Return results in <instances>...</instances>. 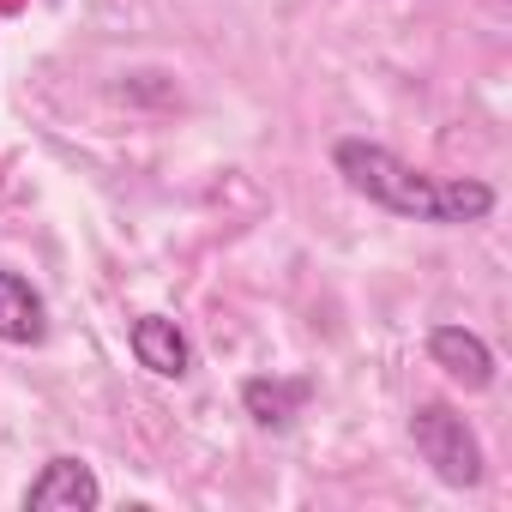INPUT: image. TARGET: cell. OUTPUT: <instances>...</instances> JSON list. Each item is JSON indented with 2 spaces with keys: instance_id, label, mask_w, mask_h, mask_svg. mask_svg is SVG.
Here are the masks:
<instances>
[{
  "instance_id": "cell-1",
  "label": "cell",
  "mask_w": 512,
  "mask_h": 512,
  "mask_svg": "<svg viewBox=\"0 0 512 512\" xmlns=\"http://www.w3.org/2000/svg\"><path fill=\"white\" fill-rule=\"evenodd\" d=\"M338 169H344V181L356 193H368L374 205H386L398 217H416V223H476V217L494 211V193L482 181H434V175H416L386 145L344 139L338 145Z\"/></svg>"
},
{
  "instance_id": "cell-2",
  "label": "cell",
  "mask_w": 512,
  "mask_h": 512,
  "mask_svg": "<svg viewBox=\"0 0 512 512\" xmlns=\"http://www.w3.org/2000/svg\"><path fill=\"white\" fill-rule=\"evenodd\" d=\"M410 434H416V452L434 464L440 482H452V488H476L482 482V446H476L470 422L452 404H422L410 416Z\"/></svg>"
},
{
  "instance_id": "cell-3",
  "label": "cell",
  "mask_w": 512,
  "mask_h": 512,
  "mask_svg": "<svg viewBox=\"0 0 512 512\" xmlns=\"http://www.w3.org/2000/svg\"><path fill=\"white\" fill-rule=\"evenodd\" d=\"M103 500V488H97V476L79 464V458H55L31 488H25V506L31 512H91Z\"/></svg>"
},
{
  "instance_id": "cell-4",
  "label": "cell",
  "mask_w": 512,
  "mask_h": 512,
  "mask_svg": "<svg viewBox=\"0 0 512 512\" xmlns=\"http://www.w3.org/2000/svg\"><path fill=\"white\" fill-rule=\"evenodd\" d=\"M428 356H434L452 380H464L470 392H482V386L494 380V350H488L476 332H464V326H434V332H428Z\"/></svg>"
},
{
  "instance_id": "cell-5",
  "label": "cell",
  "mask_w": 512,
  "mask_h": 512,
  "mask_svg": "<svg viewBox=\"0 0 512 512\" xmlns=\"http://www.w3.org/2000/svg\"><path fill=\"white\" fill-rule=\"evenodd\" d=\"M43 332H49L43 296L19 272H0V344H43Z\"/></svg>"
},
{
  "instance_id": "cell-6",
  "label": "cell",
  "mask_w": 512,
  "mask_h": 512,
  "mask_svg": "<svg viewBox=\"0 0 512 512\" xmlns=\"http://www.w3.org/2000/svg\"><path fill=\"white\" fill-rule=\"evenodd\" d=\"M133 356H139L151 374H163V380H181V374L193 368V350H187L181 326L163 320V314H145V320L133 326Z\"/></svg>"
},
{
  "instance_id": "cell-7",
  "label": "cell",
  "mask_w": 512,
  "mask_h": 512,
  "mask_svg": "<svg viewBox=\"0 0 512 512\" xmlns=\"http://www.w3.org/2000/svg\"><path fill=\"white\" fill-rule=\"evenodd\" d=\"M247 410H253V422H266V428H284L302 404H308V386L302 380H247Z\"/></svg>"
}]
</instances>
